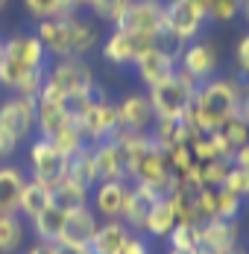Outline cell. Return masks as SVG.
Segmentation results:
<instances>
[{
	"label": "cell",
	"instance_id": "9a60e30c",
	"mask_svg": "<svg viewBox=\"0 0 249 254\" xmlns=\"http://www.w3.org/2000/svg\"><path fill=\"white\" fill-rule=\"evenodd\" d=\"M176 53L164 50V47H158V44H152L149 50H144L138 59H135V76L138 82L144 85V88H152V85H158V82H164L167 76H173L176 70Z\"/></svg>",
	"mask_w": 249,
	"mask_h": 254
},
{
	"label": "cell",
	"instance_id": "8d00e7d4",
	"mask_svg": "<svg viewBox=\"0 0 249 254\" xmlns=\"http://www.w3.org/2000/svg\"><path fill=\"white\" fill-rule=\"evenodd\" d=\"M241 207H244V199L241 196H235L226 187H217V216L214 219H238L241 216Z\"/></svg>",
	"mask_w": 249,
	"mask_h": 254
},
{
	"label": "cell",
	"instance_id": "d6a6232c",
	"mask_svg": "<svg viewBox=\"0 0 249 254\" xmlns=\"http://www.w3.org/2000/svg\"><path fill=\"white\" fill-rule=\"evenodd\" d=\"M164 155H167V164H170V173H173L176 178H185L191 170H194V152H191V143L188 140H182V143H173V146H167L164 149Z\"/></svg>",
	"mask_w": 249,
	"mask_h": 254
},
{
	"label": "cell",
	"instance_id": "ba28073f",
	"mask_svg": "<svg viewBox=\"0 0 249 254\" xmlns=\"http://www.w3.org/2000/svg\"><path fill=\"white\" fill-rule=\"evenodd\" d=\"M71 170V158L62 155L47 137H38L29 143V176L44 181L47 187H56Z\"/></svg>",
	"mask_w": 249,
	"mask_h": 254
},
{
	"label": "cell",
	"instance_id": "f35d334b",
	"mask_svg": "<svg viewBox=\"0 0 249 254\" xmlns=\"http://www.w3.org/2000/svg\"><path fill=\"white\" fill-rule=\"evenodd\" d=\"M129 3H132V0H100V6L91 12V15L97 18L100 24H112V26H115V24H118V18L126 12V6H129Z\"/></svg>",
	"mask_w": 249,
	"mask_h": 254
},
{
	"label": "cell",
	"instance_id": "44dd1931",
	"mask_svg": "<svg viewBox=\"0 0 249 254\" xmlns=\"http://www.w3.org/2000/svg\"><path fill=\"white\" fill-rule=\"evenodd\" d=\"M161 199V193L158 190H152L147 184H132V196H129V204H126L124 210V219L129 228L135 231V234H141L144 231V222H147V213L152 210V204Z\"/></svg>",
	"mask_w": 249,
	"mask_h": 254
},
{
	"label": "cell",
	"instance_id": "cb8c5ba5",
	"mask_svg": "<svg viewBox=\"0 0 249 254\" xmlns=\"http://www.w3.org/2000/svg\"><path fill=\"white\" fill-rule=\"evenodd\" d=\"M50 204H53V187H47L44 181L26 178L24 190H21V202H18V213L29 222V219H35L44 207H50Z\"/></svg>",
	"mask_w": 249,
	"mask_h": 254
},
{
	"label": "cell",
	"instance_id": "8992f818",
	"mask_svg": "<svg viewBox=\"0 0 249 254\" xmlns=\"http://www.w3.org/2000/svg\"><path fill=\"white\" fill-rule=\"evenodd\" d=\"M74 123L82 128V134H85L88 143L106 140V137H112V134L118 131V126H121V123H118V102L109 100L106 91L97 85V88L91 91V102L85 105V111L76 117Z\"/></svg>",
	"mask_w": 249,
	"mask_h": 254
},
{
	"label": "cell",
	"instance_id": "681fc988",
	"mask_svg": "<svg viewBox=\"0 0 249 254\" xmlns=\"http://www.w3.org/2000/svg\"><path fill=\"white\" fill-rule=\"evenodd\" d=\"M167 254H202V252H179V249H167Z\"/></svg>",
	"mask_w": 249,
	"mask_h": 254
},
{
	"label": "cell",
	"instance_id": "277c9868",
	"mask_svg": "<svg viewBox=\"0 0 249 254\" xmlns=\"http://www.w3.org/2000/svg\"><path fill=\"white\" fill-rule=\"evenodd\" d=\"M97 88V76H94V67L85 62V59H56L47 67V79H44V94L50 97H59V100H68V97H91V91Z\"/></svg>",
	"mask_w": 249,
	"mask_h": 254
},
{
	"label": "cell",
	"instance_id": "3957f363",
	"mask_svg": "<svg viewBox=\"0 0 249 254\" xmlns=\"http://www.w3.org/2000/svg\"><path fill=\"white\" fill-rule=\"evenodd\" d=\"M241 97H244V91H241L238 76L235 79L214 76V79L202 82L197 88L194 100H191L188 111H185L182 117L188 120L191 128H197L199 134H211L223 120H229V117L238 111Z\"/></svg>",
	"mask_w": 249,
	"mask_h": 254
},
{
	"label": "cell",
	"instance_id": "7bdbcfd3",
	"mask_svg": "<svg viewBox=\"0 0 249 254\" xmlns=\"http://www.w3.org/2000/svg\"><path fill=\"white\" fill-rule=\"evenodd\" d=\"M21 254H59V252H56V243L38 240V243H32L29 249H21Z\"/></svg>",
	"mask_w": 249,
	"mask_h": 254
},
{
	"label": "cell",
	"instance_id": "e0dca14e",
	"mask_svg": "<svg viewBox=\"0 0 249 254\" xmlns=\"http://www.w3.org/2000/svg\"><path fill=\"white\" fill-rule=\"evenodd\" d=\"M155 120V111L149 105L147 94H126L118 102V128H129V131H149Z\"/></svg>",
	"mask_w": 249,
	"mask_h": 254
},
{
	"label": "cell",
	"instance_id": "9c48e42d",
	"mask_svg": "<svg viewBox=\"0 0 249 254\" xmlns=\"http://www.w3.org/2000/svg\"><path fill=\"white\" fill-rule=\"evenodd\" d=\"M115 26L129 29V32H141V35H149V38L158 41L164 35V3H158V0H132Z\"/></svg>",
	"mask_w": 249,
	"mask_h": 254
},
{
	"label": "cell",
	"instance_id": "db71d44e",
	"mask_svg": "<svg viewBox=\"0 0 249 254\" xmlns=\"http://www.w3.org/2000/svg\"><path fill=\"white\" fill-rule=\"evenodd\" d=\"M0 44H3V38H0Z\"/></svg>",
	"mask_w": 249,
	"mask_h": 254
},
{
	"label": "cell",
	"instance_id": "e575fe53",
	"mask_svg": "<svg viewBox=\"0 0 249 254\" xmlns=\"http://www.w3.org/2000/svg\"><path fill=\"white\" fill-rule=\"evenodd\" d=\"M226 173H229V161H226V158H214V161H202V164H197L199 187H223Z\"/></svg>",
	"mask_w": 249,
	"mask_h": 254
},
{
	"label": "cell",
	"instance_id": "30bf717a",
	"mask_svg": "<svg viewBox=\"0 0 249 254\" xmlns=\"http://www.w3.org/2000/svg\"><path fill=\"white\" fill-rule=\"evenodd\" d=\"M176 67L185 70L191 79H197L199 85H202V82H208V79L217 76L220 56H217V50H214L211 41H205V38H194V41H188V44L179 50Z\"/></svg>",
	"mask_w": 249,
	"mask_h": 254
},
{
	"label": "cell",
	"instance_id": "5bb4252c",
	"mask_svg": "<svg viewBox=\"0 0 249 254\" xmlns=\"http://www.w3.org/2000/svg\"><path fill=\"white\" fill-rule=\"evenodd\" d=\"M241 246V222L238 219H205L199 222V252L223 254Z\"/></svg>",
	"mask_w": 249,
	"mask_h": 254
},
{
	"label": "cell",
	"instance_id": "7c38bea8",
	"mask_svg": "<svg viewBox=\"0 0 249 254\" xmlns=\"http://www.w3.org/2000/svg\"><path fill=\"white\" fill-rule=\"evenodd\" d=\"M0 128L24 143L35 131V97L12 94L0 102Z\"/></svg>",
	"mask_w": 249,
	"mask_h": 254
},
{
	"label": "cell",
	"instance_id": "4316f807",
	"mask_svg": "<svg viewBox=\"0 0 249 254\" xmlns=\"http://www.w3.org/2000/svg\"><path fill=\"white\" fill-rule=\"evenodd\" d=\"M53 204L62 210H74V207H85L91 204V187H85L82 181L65 176L56 187H53Z\"/></svg>",
	"mask_w": 249,
	"mask_h": 254
},
{
	"label": "cell",
	"instance_id": "d590c367",
	"mask_svg": "<svg viewBox=\"0 0 249 254\" xmlns=\"http://www.w3.org/2000/svg\"><path fill=\"white\" fill-rule=\"evenodd\" d=\"M244 0H208V21L214 24H229L241 15Z\"/></svg>",
	"mask_w": 249,
	"mask_h": 254
},
{
	"label": "cell",
	"instance_id": "4fadbf2b",
	"mask_svg": "<svg viewBox=\"0 0 249 254\" xmlns=\"http://www.w3.org/2000/svg\"><path fill=\"white\" fill-rule=\"evenodd\" d=\"M94 196H91V207L100 219H121L132 196V181L129 178H112V181H97L94 184Z\"/></svg>",
	"mask_w": 249,
	"mask_h": 254
},
{
	"label": "cell",
	"instance_id": "8fae6325",
	"mask_svg": "<svg viewBox=\"0 0 249 254\" xmlns=\"http://www.w3.org/2000/svg\"><path fill=\"white\" fill-rule=\"evenodd\" d=\"M205 24L208 21L199 15L197 9H191L188 3H182V0H167L164 3V35L173 38L176 44L185 47L188 41L199 38Z\"/></svg>",
	"mask_w": 249,
	"mask_h": 254
},
{
	"label": "cell",
	"instance_id": "2e32d148",
	"mask_svg": "<svg viewBox=\"0 0 249 254\" xmlns=\"http://www.w3.org/2000/svg\"><path fill=\"white\" fill-rule=\"evenodd\" d=\"M68 123H74V120H71V114L65 108V100L50 97V94L41 91L35 97V131H38V137H53L59 128H65Z\"/></svg>",
	"mask_w": 249,
	"mask_h": 254
},
{
	"label": "cell",
	"instance_id": "484cf974",
	"mask_svg": "<svg viewBox=\"0 0 249 254\" xmlns=\"http://www.w3.org/2000/svg\"><path fill=\"white\" fill-rule=\"evenodd\" d=\"M176 228V210H173V202L167 196H161L158 202L152 204V210L147 213V222H144V231L152 240H167V234Z\"/></svg>",
	"mask_w": 249,
	"mask_h": 254
},
{
	"label": "cell",
	"instance_id": "f6af8a7d",
	"mask_svg": "<svg viewBox=\"0 0 249 254\" xmlns=\"http://www.w3.org/2000/svg\"><path fill=\"white\" fill-rule=\"evenodd\" d=\"M229 164H235V167H247L249 170V146H241L238 152H232Z\"/></svg>",
	"mask_w": 249,
	"mask_h": 254
},
{
	"label": "cell",
	"instance_id": "d4e9b609",
	"mask_svg": "<svg viewBox=\"0 0 249 254\" xmlns=\"http://www.w3.org/2000/svg\"><path fill=\"white\" fill-rule=\"evenodd\" d=\"M24 173L12 164H0V213H18L21 190H24Z\"/></svg>",
	"mask_w": 249,
	"mask_h": 254
},
{
	"label": "cell",
	"instance_id": "ffe728a7",
	"mask_svg": "<svg viewBox=\"0 0 249 254\" xmlns=\"http://www.w3.org/2000/svg\"><path fill=\"white\" fill-rule=\"evenodd\" d=\"M94 167H97V181H112V178H126V164L121 143L115 137H106L94 143Z\"/></svg>",
	"mask_w": 249,
	"mask_h": 254
},
{
	"label": "cell",
	"instance_id": "f5cc1de1",
	"mask_svg": "<svg viewBox=\"0 0 249 254\" xmlns=\"http://www.w3.org/2000/svg\"><path fill=\"white\" fill-rule=\"evenodd\" d=\"M158 3H164V0H158Z\"/></svg>",
	"mask_w": 249,
	"mask_h": 254
},
{
	"label": "cell",
	"instance_id": "ee69618b",
	"mask_svg": "<svg viewBox=\"0 0 249 254\" xmlns=\"http://www.w3.org/2000/svg\"><path fill=\"white\" fill-rule=\"evenodd\" d=\"M56 252L59 254H94L88 246H71V243H56Z\"/></svg>",
	"mask_w": 249,
	"mask_h": 254
},
{
	"label": "cell",
	"instance_id": "c3c4849f",
	"mask_svg": "<svg viewBox=\"0 0 249 254\" xmlns=\"http://www.w3.org/2000/svg\"><path fill=\"white\" fill-rule=\"evenodd\" d=\"M238 111H241L244 117H249V91L241 97V102H238Z\"/></svg>",
	"mask_w": 249,
	"mask_h": 254
},
{
	"label": "cell",
	"instance_id": "1f68e13d",
	"mask_svg": "<svg viewBox=\"0 0 249 254\" xmlns=\"http://www.w3.org/2000/svg\"><path fill=\"white\" fill-rule=\"evenodd\" d=\"M47 140H50V143H53V146H56L62 155H68V158H74V155L79 152L85 143H88V140H85V134H82V128L76 126V123H68V126L59 128V131H56L53 137H47Z\"/></svg>",
	"mask_w": 249,
	"mask_h": 254
},
{
	"label": "cell",
	"instance_id": "b9f144b4",
	"mask_svg": "<svg viewBox=\"0 0 249 254\" xmlns=\"http://www.w3.org/2000/svg\"><path fill=\"white\" fill-rule=\"evenodd\" d=\"M124 254H152V252H149V243L141 234H132L124 246Z\"/></svg>",
	"mask_w": 249,
	"mask_h": 254
},
{
	"label": "cell",
	"instance_id": "5b68a950",
	"mask_svg": "<svg viewBox=\"0 0 249 254\" xmlns=\"http://www.w3.org/2000/svg\"><path fill=\"white\" fill-rule=\"evenodd\" d=\"M199 82L191 79L185 70L176 67L173 76H167L164 82L147 88V97H149V105L155 111V117H182L188 111V105L197 94Z\"/></svg>",
	"mask_w": 249,
	"mask_h": 254
},
{
	"label": "cell",
	"instance_id": "74e56055",
	"mask_svg": "<svg viewBox=\"0 0 249 254\" xmlns=\"http://www.w3.org/2000/svg\"><path fill=\"white\" fill-rule=\"evenodd\" d=\"M223 187L226 190H232L235 196H241V199H249V170L247 167H235V164H229V173H226Z\"/></svg>",
	"mask_w": 249,
	"mask_h": 254
},
{
	"label": "cell",
	"instance_id": "4dcf8cb0",
	"mask_svg": "<svg viewBox=\"0 0 249 254\" xmlns=\"http://www.w3.org/2000/svg\"><path fill=\"white\" fill-rule=\"evenodd\" d=\"M68 176L82 181L85 187H94L97 184V167H94V143H85L79 152L71 158V170Z\"/></svg>",
	"mask_w": 249,
	"mask_h": 254
},
{
	"label": "cell",
	"instance_id": "f907efd6",
	"mask_svg": "<svg viewBox=\"0 0 249 254\" xmlns=\"http://www.w3.org/2000/svg\"><path fill=\"white\" fill-rule=\"evenodd\" d=\"M223 254H249L247 249H241V246H238V249H232V252H223Z\"/></svg>",
	"mask_w": 249,
	"mask_h": 254
},
{
	"label": "cell",
	"instance_id": "bcb514c9",
	"mask_svg": "<svg viewBox=\"0 0 249 254\" xmlns=\"http://www.w3.org/2000/svg\"><path fill=\"white\" fill-rule=\"evenodd\" d=\"M182 3H188L191 9H197L199 15H202V18L208 21V0H182Z\"/></svg>",
	"mask_w": 249,
	"mask_h": 254
},
{
	"label": "cell",
	"instance_id": "836d02e7",
	"mask_svg": "<svg viewBox=\"0 0 249 254\" xmlns=\"http://www.w3.org/2000/svg\"><path fill=\"white\" fill-rule=\"evenodd\" d=\"M167 249H179V252H199V225H191V222H176V228L167 234Z\"/></svg>",
	"mask_w": 249,
	"mask_h": 254
},
{
	"label": "cell",
	"instance_id": "d6986e66",
	"mask_svg": "<svg viewBox=\"0 0 249 254\" xmlns=\"http://www.w3.org/2000/svg\"><path fill=\"white\" fill-rule=\"evenodd\" d=\"M211 134H214V140H217L223 158L229 161L232 152H238L241 146H249V117H244L241 111H235V114H232L229 120H223Z\"/></svg>",
	"mask_w": 249,
	"mask_h": 254
},
{
	"label": "cell",
	"instance_id": "7402d4cb",
	"mask_svg": "<svg viewBox=\"0 0 249 254\" xmlns=\"http://www.w3.org/2000/svg\"><path fill=\"white\" fill-rule=\"evenodd\" d=\"M132 234L135 231L129 228L124 219H106V222H100V228L88 249L94 254H124V246Z\"/></svg>",
	"mask_w": 249,
	"mask_h": 254
},
{
	"label": "cell",
	"instance_id": "816d5d0a",
	"mask_svg": "<svg viewBox=\"0 0 249 254\" xmlns=\"http://www.w3.org/2000/svg\"><path fill=\"white\" fill-rule=\"evenodd\" d=\"M6 6H9V0H0V12H3V9H6Z\"/></svg>",
	"mask_w": 249,
	"mask_h": 254
},
{
	"label": "cell",
	"instance_id": "603a6c76",
	"mask_svg": "<svg viewBox=\"0 0 249 254\" xmlns=\"http://www.w3.org/2000/svg\"><path fill=\"white\" fill-rule=\"evenodd\" d=\"M149 134H152V140H155L161 149H167V146L182 143V140H188V143H191L199 131L188 126V120H185V117H155V120H152V126H149Z\"/></svg>",
	"mask_w": 249,
	"mask_h": 254
},
{
	"label": "cell",
	"instance_id": "60d3db41",
	"mask_svg": "<svg viewBox=\"0 0 249 254\" xmlns=\"http://www.w3.org/2000/svg\"><path fill=\"white\" fill-rule=\"evenodd\" d=\"M18 146H21V140H15L9 131L0 128V164H3V161H12L15 152H18Z\"/></svg>",
	"mask_w": 249,
	"mask_h": 254
},
{
	"label": "cell",
	"instance_id": "7dc6e473",
	"mask_svg": "<svg viewBox=\"0 0 249 254\" xmlns=\"http://www.w3.org/2000/svg\"><path fill=\"white\" fill-rule=\"evenodd\" d=\"M74 6L79 9V12H94L100 6V0H74Z\"/></svg>",
	"mask_w": 249,
	"mask_h": 254
},
{
	"label": "cell",
	"instance_id": "7a4b0ae2",
	"mask_svg": "<svg viewBox=\"0 0 249 254\" xmlns=\"http://www.w3.org/2000/svg\"><path fill=\"white\" fill-rule=\"evenodd\" d=\"M32 32L53 59H68V56L85 59L103 41L100 21L94 15H82V12L65 15V18H50V21H35Z\"/></svg>",
	"mask_w": 249,
	"mask_h": 254
},
{
	"label": "cell",
	"instance_id": "f1b7e54d",
	"mask_svg": "<svg viewBox=\"0 0 249 254\" xmlns=\"http://www.w3.org/2000/svg\"><path fill=\"white\" fill-rule=\"evenodd\" d=\"M65 219H68V210L50 204V207H44L35 219H29V225H32V231H35L38 240H44V243H59V240H62V231H65Z\"/></svg>",
	"mask_w": 249,
	"mask_h": 254
},
{
	"label": "cell",
	"instance_id": "11a10c76",
	"mask_svg": "<svg viewBox=\"0 0 249 254\" xmlns=\"http://www.w3.org/2000/svg\"><path fill=\"white\" fill-rule=\"evenodd\" d=\"M247 252H249V249H247Z\"/></svg>",
	"mask_w": 249,
	"mask_h": 254
},
{
	"label": "cell",
	"instance_id": "52a82bcc",
	"mask_svg": "<svg viewBox=\"0 0 249 254\" xmlns=\"http://www.w3.org/2000/svg\"><path fill=\"white\" fill-rule=\"evenodd\" d=\"M155 44V38L149 35H141V32H129V29H112L103 41H100V53L109 64L115 67H132L135 59L144 50H149Z\"/></svg>",
	"mask_w": 249,
	"mask_h": 254
},
{
	"label": "cell",
	"instance_id": "ac0fdd59",
	"mask_svg": "<svg viewBox=\"0 0 249 254\" xmlns=\"http://www.w3.org/2000/svg\"><path fill=\"white\" fill-rule=\"evenodd\" d=\"M100 228V216L94 213L91 204L85 207H74L68 210V219H65V231H62V240L59 243H71V246H91L94 234Z\"/></svg>",
	"mask_w": 249,
	"mask_h": 254
},
{
	"label": "cell",
	"instance_id": "9f6ffc18",
	"mask_svg": "<svg viewBox=\"0 0 249 254\" xmlns=\"http://www.w3.org/2000/svg\"><path fill=\"white\" fill-rule=\"evenodd\" d=\"M247 21H249V18H247Z\"/></svg>",
	"mask_w": 249,
	"mask_h": 254
},
{
	"label": "cell",
	"instance_id": "83f0119b",
	"mask_svg": "<svg viewBox=\"0 0 249 254\" xmlns=\"http://www.w3.org/2000/svg\"><path fill=\"white\" fill-rule=\"evenodd\" d=\"M26 240V219L21 213H0V254H21Z\"/></svg>",
	"mask_w": 249,
	"mask_h": 254
},
{
	"label": "cell",
	"instance_id": "ab89813d",
	"mask_svg": "<svg viewBox=\"0 0 249 254\" xmlns=\"http://www.w3.org/2000/svg\"><path fill=\"white\" fill-rule=\"evenodd\" d=\"M235 64H238V76L249 79V32L238 41V47H235Z\"/></svg>",
	"mask_w": 249,
	"mask_h": 254
},
{
	"label": "cell",
	"instance_id": "f546056e",
	"mask_svg": "<svg viewBox=\"0 0 249 254\" xmlns=\"http://www.w3.org/2000/svg\"><path fill=\"white\" fill-rule=\"evenodd\" d=\"M24 9L35 18V21H50V18H65L79 12L74 6V0H21Z\"/></svg>",
	"mask_w": 249,
	"mask_h": 254
},
{
	"label": "cell",
	"instance_id": "6da1fadb",
	"mask_svg": "<svg viewBox=\"0 0 249 254\" xmlns=\"http://www.w3.org/2000/svg\"><path fill=\"white\" fill-rule=\"evenodd\" d=\"M47 50L35 32H15L0 44V88L24 97H38L47 79Z\"/></svg>",
	"mask_w": 249,
	"mask_h": 254
}]
</instances>
